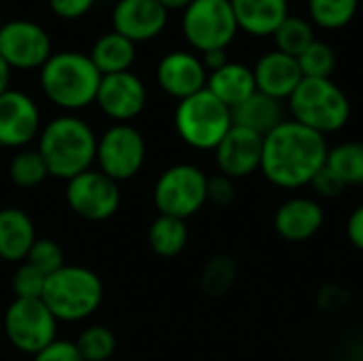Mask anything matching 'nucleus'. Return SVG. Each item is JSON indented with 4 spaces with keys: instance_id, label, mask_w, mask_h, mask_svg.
Wrapping results in <instances>:
<instances>
[{
    "instance_id": "nucleus-18",
    "label": "nucleus",
    "mask_w": 363,
    "mask_h": 361,
    "mask_svg": "<svg viewBox=\"0 0 363 361\" xmlns=\"http://www.w3.org/2000/svg\"><path fill=\"white\" fill-rule=\"evenodd\" d=\"M325 223V211L311 196H294L285 200L272 219L274 232L287 243H306L315 238Z\"/></svg>"
},
{
    "instance_id": "nucleus-4",
    "label": "nucleus",
    "mask_w": 363,
    "mask_h": 361,
    "mask_svg": "<svg viewBox=\"0 0 363 361\" xmlns=\"http://www.w3.org/2000/svg\"><path fill=\"white\" fill-rule=\"evenodd\" d=\"M40 300L57 323H81L102 306L104 285L94 270L66 264L47 277Z\"/></svg>"
},
{
    "instance_id": "nucleus-29",
    "label": "nucleus",
    "mask_w": 363,
    "mask_h": 361,
    "mask_svg": "<svg viewBox=\"0 0 363 361\" xmlns=\"http://www.w3.org/2000/svg\"><path fill=\"white\" fill-rule=\"evenodd\" d=\"M362 0H308V19L323 30H340L353 21Z\"/></svg>"
},
{
    "instance_id": "nucleus-17",
    "label": "nucleus",
    "mask_w": 363,
    "mask_h": 361,
    "mask_svg": "<svg viewBox=\"0 0 363 361\" xmlns=\"http://www.w3.org/2000/svg\"><path fill=\"white\" fill-rule=\"evenodd\" d=\"M113 32L143 43L160 36L168 23V11L157 0H119L111 15Z\"/></svg>"
},
{
    "instance_id": "nucleus-39",
    "label": "nucleus",
    "mask_w": 363,
    "mask_h": 361,
    "mask_svg": "<svg viewBox=\"0 0 363 361\" xmlns=\"http://www.w3.org/2000/svg\"><path fill=\"white\" fill-rule=\"evenodd\" d=\"M347 238L363 253V202L353 209V213L347 219Z\"/></svg>"
},
{
    "instance_id": "nucleus-8",
    "label": "nucleus",
    "mask_w": 363,
    "mask_h": 361,
    "mask_svg": "<svg viewBox=\"0 0 363 361\" xmlns=\"http://www.w3.org/2000/svg\"><path fill=\"white\" fill-rule=\"evenodd\" d=\"M185 40L200 53L228 49L238 34L230 0H191L181 19Z\"/></svg>"
},
{
    "instance_id": "nucleus-42",
    "label": "nucleus",
    "mask_w": 363,
    "mask_h": 361,
    "mask_svg": "<svg viewBox=\"0 0 363 361\" xmlns=\"http://www.w3.org/2000/svg\"><path fill=\"white\" fill-rule=\"evenodd\" d=\"M166 11H185L191 0H157Z\"/></svg>"
},
{
    "instance_id": "nucleus-32",
    "label": "nucleus",
    "mask_w": 363,
    "mask_h": 361,
    "mask_svg": "<svg viewBox=\"0 0 363 361\" xmlns=\"http://www.w3.org/2000/svg\"><path fill=\"white\" fill-rule=\"evenodd\" d=\"M300 70L304 79H332L336 70V51L325 40H315L300 57Z\"/></svg>"
},
{
    "instance_id": "nucleus-21",
    "label": "nucleus",
    "mask_w": 363,
    "mask_h": 361,
    "mask_svg": "<svg viewBox=\"0 0 363 361\" xmlns=\"http://www.w3.org/2000/svg\"><path fill=\"white\" fill-rule=\"evenodd\" d=\"M36 226L32 217L17 206L0 209V260L21 264L36 240Z\"/></svg>"
},
{
    "instance_id": "nucleus-41",
    "label": "nucleus",
    "mask_w": 363,
    "mask_h": 361,
    "mask_svg": "<svg viewBox=\"0 0 363 361\" xmlns=\"http://www.w3.org/2000/svg\"><path fill=\"white\" fill-rule=\"evenodd\" d=\"M9 83H11V68L4 62V57L0 55V96L9 89Z\"/></svg>"
},
{
    "instance_id": "nucleus-3",
    "label": "nucleus",
    "mask_w": 363,
    "mask_h": 361,
    "mask_svg": "<svg viewBox=\"0 0 363 361\" xmlns=\"http://www.w3.org/2000/svg\"><path fill=\"white\" fill-rule=\"evenodd\" d=\"M100 81L102 74L89 55L79 51L53 53L40 68V89L45 98L66 113L94 104Z\"/></svg>"
},
{
    "instance_id": "nucleus-36",
    "label": "nucleus",
    "mask_w": 363,
    "mask_h": 361,
    "mask_svg": "<svg viewBox=\"0 0 363 361\" xmlns=\"http://www.w3.org/2000/svg\"><path fill=\"white\" fill-rule=\"evenodd\" d=\"M32 361H83L74 340H64L57 338L53 340L49 347H45L43 351H38Z\"/></svg>"
},
{
    "instance_id": "nucleus-31",
    "label": "nucleus",
    "mask_w": 363,
    "mask_h": 361,
    "mask_svg": "<svg viewBox=\"0 0 363 361\" xmlns=\"http://www.w3.org/2000/svg\"><path fill=\"white\" fill-rule=\"evenodd\" d=\"M83 361H108L117 351V336L106 326H87L74 340Z\"/></svg>"
},
{
    "instance_id": "nucleus-38",
    "label": "nucleus",
    "mask_w": 363,
    "mask_h": 361,
    "mask_svg": "<svg viewBox=\"0 0 363 361\" xmlns=\"http://www.w3.org/2000/svg\"><path fill=\"white\" fill-rule=\"evenodd\" d=\"M96 0H49L51 11L62 19H79L91 11Z\"/></svg>"
},
{
    "instance_id": "nucleus-7",
    "label": "nucleus",
    "mask_w": 363,
    "mask_h": 361,
    "mask_svg": "<svg viewBox=\"0 0 363 361\" xmlns=\"http://www.w3.org/2000/svg\"><path fill=\"white\" fill-rule=\"evenodd\" d=\"M208 174L194 164L168 166L153 185V204L160 215L187 221L206 206Z\"/></svg>"
},
{
    "instance_id": "nucleus-12",
    "label": "nucleus",
    "mask_w": 363,
    "mask_h": 361,
    "mask_svg": "<svg viewBox=\"0 0 363 361\" xmlns=\"http://www.w3.org/2000/svg\"><path fill=\"white\" fill-rule=\"evenodd\" d=\"M0 55L11 70H40L53 55L51 36L40 23L30 19L4 21L0 28Z\"/></svg>"
},
{
    "instance_id": "nucleus-16",
    "label": "nucleus",
    "mask_w": 363,
    "mask_h": 361,
    "mask_svg": "<svg viewBox=\"0 0 363 361\" xmlns=\"http://www.w3.org/2000/svg\"><path fill=\"white\" fill-rule=\"evenodd\" d=\"M262 151H264V136L232 126L230 132L215 149V164L217 170L232 181L245 179L259 170L262 166Z\"/></svg>"
},
{
    "instance_id": "nucleus-2",
    "label": "nucleus",
    "mask_w": 363,
    "mask_h": 361,
    "mask_svg": "<svg viewBox=\"0 0 363 361\" xmlns=\"http://www.w3.org/2000/svg\"><path fill=\"white\" fill-rule=\"evenodd\" d=\"M96 147L94 128L72 113L47 121L36 138V151L43 155L49 177L60 181H70L89 170L96 164Z\"/></svg>"
},
{
    "instance_id": "nucleus-26",
    "label": "nucleus",
    "mask_w": 363,
    "mask_h": 361,
    "mask_svg": "<svg viewBox=\"0 0 363 361\" xmlns=\"http://www.w3.org/2000/svg\"><path fill=\"white\" fill-rule=\"evenodd\" d=\"M325 166L347 185L357 187L363 185V143L345 140L328 151Z\"/></svg>"
},
{
    "instance_id": "nucleus-19",
    "label": "nucleus",
    "mask_w": 363,
    "mask_h": 361,
    "mask_svg": "<svg viewBox=\"0 0 363 361\" xmlns=\"http://www.w3.org/2000/svg\"><path fill=\"white\" fill-rule=\"evenodd\" d=\"M253 77H255V87L257 91L277 98V100H289V96L296 91L300 85L302 70L298 64V57H291L283 51H268L264 53L255 66H253Z\"/></svg>"
},
{
    "instance_id": "nucleus-35",
    "label": "nucleus",
    "mask_w": 363,
    "mask_h": 361,
    "mask_svg": "<svg viewBox=\"0 0 363 361\" xmlns=\"http://www.w3.org/2000/svg\"><path fill=\"white\" fill-rule=\"evenodd\" d=\"M236 200V187L234 181L221 172L208 177L206 183V204H213L217 209H228Z\"/></svg>"
},
{
    "instance_id": "nucleus-30",
    "label": "nucleus",
    "mask_w": 363,
    "mask_h": 361,
    "mask_svg": "<svg viewBox=\"0 0 363 361\" xmlns=\"http://www.w3.org/2000/svg\"><path fill=\"white\" fill-rule=\"evenodd\" d=\"M238 281V264L230 255H213L200 274V289L208 298H223Z\"/></svg>"
},
{
    "instance_id": "nucleus-15",
    "label": "nucleus",
    "mask_w": 363,
    "mask_h": 361,
    "mask_svg": "<svg viewBox=\"0 0 363 361\" xmlns=\"http://www.w3.org/2000/svg\"><path fill=\"white\" fill-rule=\"evenodd\" d=\"M155 79L166 96L181 102L206 87L208 70L204 68L200 55L191 51H170L160 60Z\"/></svg>"
},
{
    "instance_id": "nucleus-20",
    "label": "nucleus",
    "mask_w": 363,
    "mask_h": 361,
    "mask_svg": "<svg viewBox=\"0 0 363 361\" xmlns=\"http://www.w3.org/2000/svg\"><path fill=\"white\" fill-rule=\"evenodd\" d=\"M238 30L251 36H272L289 17V0H230Z\"/></svg>"
},
{
    "instance_id": "nucleus-14",
    "label": "nucleus",
    "mask_w": 363,
    "mask_h": 361,
    "mask_svg": "<svg viewBox=\"0 0 363 361\" xmlns=\"http://www.w3.org/2000/svg\"><path fill=\"white\" fill-rule=\"evenodd\" d=\"M96 104L115 123H130L147 106V87L132 70L104 74L96 94Z\"/></svg>"
},
{
    "instance_id": "nucleus-43",
    "label": "nucleus",
    "mask_w": 363,
    "mask_h": 361,
    "mask_svg": "<svg viewBox=\"0 0 363 361\" xmlns=\"http://www.w3.org/2000/svg\"><path fill=\"white\" fill-rule=\"evenodd\" d=\"M4 26V19H2V15H0V28Z\"/></svg>"
},
{
    "instance_id": "nucleus-34",
    "label": "nucleus",
    "mask_w": 363,
    "mask_h": 361,
    "mask_svg": "<svg viewBox=\"0 0 363 361\" xmlns=\"http://www.w3.org/2000/svg\"><path fill=\"white\" fill-rule=\"evenodd\" d=\"M45 281H47L45 274H40L28 262H21L11 274V291L19 300H40Z\"/></svg>"
},
{
    "instance_id": "nucleus-11",
    "label": "nucleus",
    "mask_w": 363,
    "mask_h": 361,
    "mask_svg": "<svg viewBox=\"0 0 363 361\" xmlns=\"http://www.w3.org/2000/svg\"><path fill=\"white\" fill-rule=\"evenodd\" d=\"M64 198L68 209L91 223H100L111 219L121 206V189L119 183L108 179L98 168H89L79 177L66 181Z\"/></svg>"
},
{
    "instance_id": "nucleus-6",
    "label": "nucleus",
    "mask_w": 363,
    "mask_h": 361,
    "mask_svg": "<svg viewBox=\"0 0 363 361\" xmlns=\"http://www.w3.org/2000/svg\"><path fill=\"white\" fill-rule=\"evenodd\" d=\"M232 128V111L206 87L177 104L174 130L196 151H215Z\"/></svg>"
},
{
    "instance_id": "nucleus-37",
    "label": "nucleus",
    "mask_w": 363,
    "mask_h": 361,
    "mask_svg": "<svg viewBox=\"0 0 363 361\" xmlns=\"http://www.w3.org/2000/svg\"><path fill=\"white\" fill-rule=\"evenodd\" d=\"M311 187H313L315 194L321 196V198H338V196H342L345 189H347V185H345L328 166H323V170L313 179Z\"/></svg>"
},
{
    "instance_id": "nucleus-24",
    "label": "nucleus",
    "mask_w": 363,
    "mask_h": 361,
    "mask_svg": "<svg viewBox=\"0 0 363 361\" xmlns=\"http://www.w3.org/2000/svg\"><path fill=\"white\" fill-rule=\"evenodd\" d=\"M89 60L94 62V66L102 77L125 72L132 68L136 60V43L111 30L94 43L89 51Z\"/></svg>"
},
{
    "instance_id": "nucleus-27",
    "label": "nucleus",
    "mask_w": 363,
    "mask_h": 361,
    "mask_svg": "<svg viewBox=\"0 0 363 361\" xmlns=\"http://www.w3.org/2000/svg\"><path fill=\"white\" fill-rule=\"evenodd\" d=\"M272 38H274V49L283 51V53H287L291 57H300L317 40L315 26L311 23V19L296 17V15H289L277 28Z\"/></svg>"
},
{
    "instance_id": "nucleus-22",
    "label": "nucleus",
    "mask_w": 363,
    "mask_h": 361,
    "mask_svg": "<svg viewBox=\"0 0 363 361\" xmlns=\"http://www.w3.org/2000/svg\"><path fill=\"white\" fill-rule=\"evenodd\" d=\"M206 89L228 109H234L257 91L253 68L240 62H228L221 68L208 72Z\"/></svg>"
},
{
    "instance_id": "nucleus-10",
    "label": "nucleus",
    "mask_w": 363,
    "mask_h": 361,
    "mask_svg": "<svg viewBox=\"0 0 363 361\" xmlns=\"http://www.w3.org/2000/svg\"><path fill=\"white\" fill-rule=\"evenodd\" d=\"M147 160V143L132 123H113L98 136L96 164L115 183L134 179Z\"/></svg>"
},
{
    "instance_id": "nucleus-5",
    "label": "nucleus",
    "mask_w": 363,
    "mask_h": 361,
    "mask_svg": "<svg viewBox=\"0 0 363 361\" xmlns=\"http://www.w3.org/2000/svg\"><path fill=\"white\" fill-rule=\"evenodd\" d=\"M291 119L330 136L340 132L351 119V102L332 79H302L287 100Z\"/></svg>"
},
{
    "instance_id": "nucleus-13",
    "label": "nucleus",
    "mask_w": 363,
    "mask_h": 361,
    "mask_svg": "<svg viewBox=\"0 0 363 361\" xmlns=\"http://www.w3.org/2000/svg\"><path fill=\"white\" fill-rule=\"evenodd\" d=\"M43 121L38 104L19 89H6L0 96V147L26 149L40 134Z\"/></svg>"
},
{
    "instance_id": "nucleus-25",
    "label": "nucleus",
    "mask_w": 363,
    "mask_h": 361,
    "mask_svg": "<svg viewBox=\"0 0 363 361\" xmlns=\"http://www.w3.org/2000/svg\"><path fill=\"white\" fill-rule=\"evenodd\" d=\"M147 243H149L151 251L160 257L170 260V257L181 255L189 243L187 221L177 219V217L157 215L147 230Z\"/></svg>"
},
{
    "instance_id": "nucleus-9",
    "label": "nucleus",
    "mask_w": 363,
    "mask_h": 361,
    "mask_svg": "<svg viewBox=\"0 0 363 361\" xmlns=\"http://www.w3.org/2000/svg\"><path fill=\"white\" fill-rule=\"evenodd\" d=\"M57 319L43 300L13 298L2 317L4 336L11 347L30 357L57 340Z\"/></svg>"
},
{
    "instance_id": "nucleus-33",
    "label": "nucleus",
    "mask_w": 363,
    "mask_h": 361,
    "mask_svg": "<svg viewBox=\"0 0 363 361\" xmlns=\"http://www.w3.org/2000/svg\"><path fill=\"white\" fill-rule=\"evenodd\" d=\"M23 262L34 266L40 274L49 277V274H53V272H57L60 268L66 266V255H64V249H62V245L57 240H53V238H36Z\"/></svg>"
},
{
    "instance_id": "nucleus-40",
    "label": "nucleus",
    "mask_w": 363,
    "mask_h": 361,
    "mask_svg": "<svg viewBox=\"0 0 363 361\" xmlns=\"http://www.w3.org/2000/svg\"><path fill=\"white\" fill-rule=\"evenodd\" d=\"M200 60H202V64H204V68H206L208 72H213V70H217V68H221L223 64L230 62V60H228V49H213V51H206V53L200 55Z\"/></svg>"
},
{
    "instance_id": "nucleus-28",
    "label": "nucleus",
    "mask_w": 363,
    "mask_h": 361,
    "mask_svg": "<svg viewBox=\"0 0 363 361\" xmlns=\"http://www.w3.org/2000/svg\"><path fill=\"white\" fill-rule=\"evenodd\" d=\"M9 179L19 189H34L43 185L49 177L47 164L36 149H19L9 162Z\"/></svg>"
},
{
    "instance_id": "nucleus-1",
    "label": "nucleus",
    "mask_w": 363,
    "mask_h": 361,
    "mask_svg": "<svg viewBox=\"0 0 363 361\" xmlns=\"http://www.w3.org/2000/svg\"><path fill=\"white\" fill-rule=\"evenodd\" d=\"M328 138L319 132L285 119L264 136L259 172L279 189H300L313 183L328 160Z\"/></svg>"
},
{
    "instance_id": "nucleus-23",
    "label": "nucleus",
    "mask_w": 363,
    "mask_h": 361,
    "mask_svg": "<svg viewBox=\"0 0 363 361\" xmlns=\"http://www.w3.org/2000/svg\"><path fill=\"white\" fill-rule=\"evenodd\" d=\"M230 111H232V126L251 130L259 136L270 134L279 123L287 119L283 102L262 91H255L253 96H249L245 102L236 104Z\"/></svg>"
}]
</instances>
